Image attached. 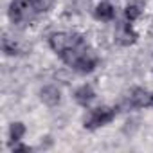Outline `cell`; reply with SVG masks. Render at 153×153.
<instances>
[{"label": "cell", "instance_id": "8992f818", "mask_svg": "<svg viewBox=\"0 0 153 153\" xmlns=\"http://www.w3.org/2000/svg\"><path fill=\"white\" fill-rule=\"evenodd\" d=\"M74 68L78 70V72H81V74H88V72H92V70L96 68V59H94L88 52H85L78 61H76Z\"/></svg>", "mask_w": 153, "mask_h": 153}, {"label": "cell", "instance_id": "277c9868", "mask_svg": "<svg viewBox=\"0 0 153 153\" xmlns=\"http://www.w3.org/2000/svg\"><path fill=\"white\" fill-rule=\"evenodd\" d=\"M130 105L135 106V108L148 106V105H151V96H149L144 88H135V90L130 94Z\"/></svg>", "mask_w": 153, "mask_h": 153}, {"label": "cell", "instance_id": "ba28073f", "mask_svg": "<svg viewBox=\"0 0 153 153\" xmlns=\"http://www.w3.org/2000/svg\"><path fill=\"white\" fill-rule=\"evenodd\" d=\"M25 9H27V6L16 2V0H13V4H11V7H9V16H11V20L16 22V24L22 22V20H24V15H25Z\"/></svg>", "mask_w": 153, "mask_h": 153}, {"label": "cell", "instance_id": "3957f363", "mask_svg": "<svg viewBox=\"0 0 153 153\" xmlns=\"http://www.w3.org/2000/svg\"><path fill=\"white\" fill-rule=\"evenodd\" d=\"M115 40L121 45H131V43H135L137 34H135V31L131 29L130 24H119L117 31H115Z\"/></svg>", "mask_w": 153, "mask_h": 153}, {"label": "cell", "instance_id": "6da1fadb", "mask_svg": "<svg viewBox=\"0 0 153 153\" xmlns=\"http://www.w3.org/2000/svg\"><path fill=\"white\" fill-rule=\"evenodd\" d=\"M79 45H83V40L78 34L58 33V34H52V38H51V47L56 52H59V54H63L68 49H76V47H79Z\"/></svg>", "mask_w": 153, "mask_h": 153}, {"label": "cell", "instance_id": "4fadbf2b", "mask_svg": "<svg viewBox=\"0 0 153 153\" xmlns=\"http://www.w3.org/2000/svg\"><path fill=\"white\" fill-rule=\"evenodd\" d=\"M151 106H153V96H151Z\"/></svg>", "mask_w": 153, "mask_h": 153}, {"label": "cell", "instance_id": "8fae6325", "mask_svg": "<svg viewBox=\"0 0 153 153\" xmlns=\"http://www.w3.org/2000/svg\"><path fill=\"white\" fill-rule=\"evenodd\" d=\"M124 15H126V18H128L130 22H133V20H137V18H139V15H140V9H139V6L131 4V6H128V7H126Z\"/></svg>", "mask_w": 153, "mask_h": 153}, {"label": "cell", "instance_id": "9c48e42d", "mask_svg": "<svg viewBox=\"0 0 153 153\" xmlns=\"http://www.w3.org/2000/svg\"><path fill=\"white\" fill-rule=\"evenodd\" d=\"M114 15H115V11H114V7L110 4H99L96 7V16L99 20H112Z\"/></svg>", "mask_w": 153, "mask_h": 153}, {"label": "cell", "instance_id": "7c38bea8", "mask_svg": "<svg viewBox=\"0 0 153 153\" xmlns=\"http://www.w3.org/2000/svg\"><path fill=\"white\" fill-rule=\"evenodd\" d=\"M2 47H4V52H7V54H15V51H16V47H15V45H11L7 38H4Z\"/></svg>", "mask_w": 153, "mask_h": 153}, {"label": "cell", "instance_id": "7a4b0ae2", "mask_svg": "<svg viewBox=\"0 0 153 153\" xmlns=\"http://www.w3.org/2000/svg\"><path fill=\"white\" fill-rule=\"evenodd\" d=\"M115 115V110L108 108V106H101V108H96L92 110L90 117L85 119V126L87 128H97V126H103L106 123H110Z\"/></svg>", "mask_w": 153, "mask_h": 153}, {"label": "cell", "instance_id": "30bf717a", "mask_svg": "<svg viewBox=\"0 0 153 153\" xmlns=\"http://www.w3.org/2000/svg\"><path fill=\"white\" fill-rule=\"evenodd\" d=\"M24 133H25V126L22 124V123H13L11 124V130H9V135H11V140H20L22 137H24Z\"/></svg>", "mask_w": 153, "mask_h": 153}, {"label": "cell", "instance_id": "5b68a950", "mask_svg": "<svg viewBox=\"0 0 153 153\" xmlns=\"http://www.w3.org/2000/svg\"><path fill=\"white\" fill-rule=\"evenodd\" d=\"M40 97H42V101L45 103V105H49V106H56L58 103H59V90L56 88V87H45V88H42V92H40Z\"/></svg>", "mask_w": 153, "mask_h": 153}, {"label": "cell", "instance_id": "52a82bcc", "mask_svg": "<svg viewBox=\"0 0 153 153\" xmlns=\"http://www.w3.org/2000/svg\"><path fill=\"white\" fill-rule=\"evenodd\" d=\"M94 97H96V92H94V88L88 87V85H83L81 88L76 90V101H78L79 105H83V106L90 105V103L94 101Z\"/></svg>", "mask_w": 153, "mask_h": 153}]
</instances>
